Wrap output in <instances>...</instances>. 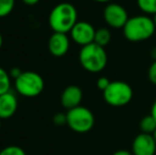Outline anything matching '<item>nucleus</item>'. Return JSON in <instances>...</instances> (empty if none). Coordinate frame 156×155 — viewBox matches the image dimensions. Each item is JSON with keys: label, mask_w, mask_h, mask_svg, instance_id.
<instances>
[{"label": "nucleus", "mask_w": 156, "mask_h": 155, "mask_svg": "<svg viewBox=\"0 0 156 155\" xmlns=\"http://www.w3.org/2000/svg\"><path fill=\"white\" fill-rule=\"evenodd\" d=\"M96 31L91 23L87 21H78L70 31V35L74 43L84 47L94 43Z\"/></svg>", "instance_id": "obj_8"}, {"label": "nucleus", "mask_w": 156, "mask_h": 155, "mask_svg": "<svg viewBox=\"0 0 156 155\" xmlns=\"http://www.w3.org/2000/svg\"><path fill=\"white\" fill-rule=\"evenodd\" d=\"M15 6V0H0V18L6 17L12 13Z\"/></svg>", "instance_id": "obj_17"}, {"label": "nucleus", "mask_w": 156, "mask_h": 155, "mask_svg": "<svg viewBox=\"0 0 156 155\" xmlns=\"http://www.w3.org/2000/svg\"><path fill=\"white\" fill-rule=\"evenodd\" d=\"M53 122H54V124H56V125H58V126L67 124V115L63 114V113H58V114L54 115Z\"/></svg>", "instance_id": "obj_19"}, {"label": "nucleus", "mask_w": 156, "mask_h": 155, "mask_svg": "<svg viewBox=\"0 0 156 155\" xmlns=\"http://www.w3.org/2000/svg\"><path fill=\"white\" fill-rule=\"evenodd\" d=\"M67 125L76 133H87L94 128V116L89 108L76 106L67 112Z\"/></svg>", "instance_id": "obj_6"}, {"label": "nucleus", "mask_w": 156, "mask_h": 155, "mask_svg": "<svg viewBox=\"0 0 156 155\" xmlns=\"http://www.w3.org/2000/svg\"><path fill=\"white\" fill-rule=\"evenodd\" d=\"M153 23H154V26H155V28H156V14L153 15Z\"/></svg>", "instance_id": "obj_29"}, {"label": "nucleus", "mask_w": 156, "mask_h": 155, "mask_svg": "<svg viewBox=\"0 0 156 155\" xmlns=\"http://www.w3.org/2000/svg\"><path fill=\"white\" fill-rule=\"evenodd\" d=\"M151 115H152V116L154 117V119L156 120V100L154 101V103H153L152 107H151Z\"/></svg>", "instance_id": "obj_25"}, {"label": "nucleus", "mask_w": 156, "mask_h": 155, "mask_svg": "<svg viewBox=\"0 0 156 155\" xmlns=\"http://www.w3.org/2000/svg\"><path fill=\"white\" fill-rule=\"evenodd\" d=\"M23 2L27 5H35L36 3H38L39 0H23Z\"/></svg>", "instance_id": "obj_24"}, {"label": "nucleus", "mask_w": 156, "mask_h": 155, "mask_svg": "<svg viewBox=\"0 0 156 155\" xmlns=\"http://www.w3.org/2000/svg\"><path fill=\"white\" fill-rule=\"evenodd\" d=\"M0 155H26V152L18 146H9L0 151Z\"/></svg>", "instance_id": "obj_18"}, {"label": "nucleus", "mask_w": 156, "mask_h": 155, "mask_svg": "<svg viewBox=\"0 0 156 155\" xmlns=\"http://www.w3.org/2000/svg\"><path fill=\"white\" fill-rule=\"evenodd\" d=\"M79 61L85 70L97 73L106 67L107 53L103 47L96 43H91L82 47L79 53Z\"/></svg>", "instance_id": "obj_3"}, {"label": "nucleus", "mask_w": 156, "mask_h": 155, "mask_svg": "<svg viewBox=\"0 0 156 155\" xmlns=\"http://www.w3.org/2000/svg\"><path fill=\"white\" fill-rule=\"evenodd\" d=\"M109 84H111V81H109L107 78H105V77L99 78L98 81H97V86H98V88L101 89L102 91H104L105 89L109 86Z\"/></svg>", "instance_id": "obj_21"}, {"label": "nucleus", "mask_w": 156, "mask_h": 155, "mask_svg": "<svg viewBox=\"0 0 156 155\" xmlns=\"http://www.w3.org/2000/svg\"><path fill=\"white\" fill-rule=\"evenodd\" d=\"M153 138H154V140H155V143H156V130H155V132L154 133H153Z\"/></svg>", "instance_id": "obj_30"}, {"label": "nucleus", "mask_w": 156, "mask_h": 155, "mask_svg": "<svg viewBox=\"0 0 156 155\" xmlns=\"http://www.w3.org/2000/svg\"><path fill=\"white\" fill-rule=\"evenodd\" d=\"M133 155H155L156 143L153 135L140 133L134 138L132 143Z\"/></svg>", "instance_id": "obj_9"}, {"label": "nucleus", "mask_w": 156, "mask_h": 155, "mask_svg": "<svg viewBox=\"0 0 156 155\" xmlns=\"http://www.w3.org/2000/svg\"><path fill=\"white\" fill-rule=\"evenodd\" d=\"M148 77H149V80L152 84L156 85V61L151 64L150 68H149V71H148Z\"/></svg>", "instance_id": "obj_20"}, {"label": "nucleus", "mask_w": 156, "mask_h": 155, "mask_svg": "<svg viewBox=\"0 0 156 155\" xmlns=\"http://www.w3.org/2000/svg\"><path fill=\"white\" fill-rule=\"evenodd\" d=\"M45 82L41 75L34 71H23L15 80V89L20 96L33 98L39 96L44 90Z\"/></svg>", "instance_id": "obj_4"}, {"label": "nucleus", "mask_w": 156, "mask_h": 155, "mask_svg": "<svg viewBox=\"0 0 156 155\" xmlns=\"http://www.w3.org/2000/svg\"><path fill=\"white\" fill-rule=\"evenodd\" d=\"M0 129H1V119H0Z\"/></svg>", "instance_id": "obj_31"}, {"label": "nucleus", "mask_w": 156, "mask_h": 155, "mask_svg": "<svg viewBox=\"0 0 156 155\" xmlns=\"http://www.w3.org/2000/svg\"><path fill=\"white\" fill-rule=\"evenodd\" d=\"M21 73H23V71H21L20 68H18V67H14V68L11 69V71H10V77L13 78L14 80H16V79L21 75Z\"/></svg>", "instance_id": "obj_22"}, {"label": "nucleus", "mask_w": 156, "mask_h": 155, "mask_svg": "<svg viewBox=\"0 0 156 155\" xmlns=\"http://www.w3.org/2000/svg\"><path fill=\"white\" fill-rule=\"evenodd\" d=\"M48 20L53 32L67 34L78 23V11L73 4L62 2L52 9Z\"/></svg>", "instance_id": "obj_1"}, {"label": "nucleus", "mask_w": 156, "mask_h": 155, "mask_svg": "<svg viewBox=\"0 0 156 155\" xmlns=\"http://www.w3.org/2000/svg\"><path fill=\"white\" fill-rule=\"evenodd\" d=\"M94 2H99V3H106V2H109L112 0H93Z\"/></svg>", "instance_id": "obj_27"}, {"label": "nucleus", "mask_w": 156, "mask_h": 155, "mask_svg": "<svg viewBox=\"0 0 156 155\" xmlns=\"http://www.w3.org/2000/svg\"><path fill=\"white\" fill-rule=\"evenodd\" d=\"M155 30L156 28L152 18L144 15H138L129 17L123 27V34L127 41L138 43L152 37Z\"/></svg>", "instance_id": "obj_2"}, {"label": "nucleus", "mask_w": 156, "mask_h": 155, "mask_svg": "<svg viewBox=\"0 0 156 155\" xmlns=\"http://www.w3.org/2000/svg\"><path fill=\"white\" fill-rule=\"evenodd\" d=\"M151 56H152L153 60L156 61V47H154L152 50H151Z\"/></svg>", "instance_id": "obj_26"}, {"label": "nucleus", "mask_w": 156, "mask_h": 155, "mask_svg": "<svg viewBox=\"0 0 156 155\" xmlns=\"http://www.w3.org/2000/svg\"><path fill=\"white\" fill-rule=\"evenodd\" d=\"M83 99L82 89L76 85H70L64 89L62 97H61V102L62 105L68 111L74 108L76 106H80V103Z\"/></svg>", "instance_id": "obj_11"}, {"label": "nucleus", "mask_w": 156, "mask_h": 155, "mask_svg": "<svg viewBox=\"0 0 156 155\" xmlns=\"http://www.w3.org/2000/svg\"><path fill=\"white\" fill-rule=\"evenodd\" d=\"M103 98L106 103L112 106H124L132 101L133 89L123 81H114L103 91Z\"/></svg>", "instance_id": "obj_5"}, {"label": "nucleus", "mask_w": 156, "mask_h": 155, "mask_svg": "<svg viewBox=\"0 0 156 155\" xmlns=\"http://www.w3.org/2000/svg\"><path fill=\"white\" fill-rule=\"evenodd\" d=\"M112 155H133V153L127 150H119V151H116L115 153H113Z\"/></svg>", "instance_id": "obj_23"}, {"label": "nucleus", "mask_w": 156, "mask_h": 155, "mask_svg": "<svg viewBox=\"0 0 156 155\" xmlns=\"http://www.w3.org/2000/svg\"><path fill=\"white\" fill-rule=\"evenodd\" d=\"M138 8L149 15L156 14V0H137Z\"/></svg>", "instance_id": "obj_16"}, {"label": "nucleus", "mask_w": 156, "mask_h": 155, "mask_svg": "<svg viewBox=\"0 0 156 155\" xmlns=\"http://www.w3.org/2000/svg\"><path fill=\"white\" fill-rule=\"evenodd\" d=\"M18 101L12 91L0 96V119H9L16 113Z\"/></svg>", "instance_id": "obj_12"}, {"label": "nucleus", "mask_w": 156, "mask_h": 155, "mask_svg": "<svg viewBox=\"0 0 156 155\" xmlns=\"http://www.w3.org/2000/svg\"><path fill=\"white\" fill-rule=\"evenodd\" d=\"M140 130L141 133H146V134H151L155 132L156 130V120L152 115H148L144 116L140 121Z\"/></svg>", "instance_id": "obj_14"}, {"label": "nucleus", "mask_w": 156, "mask_h": 155, "mask_svg": "<svg viewBox=\"0 0 156 155\" xmlns=\"http://www.w3.org/2000/svg\"><path fill=\"white\" fill-rule=\"evenodd\" d=\"M111 39H112L111 31L108 29H106V28H101V29H98L96 31L94 43H96L97 45L104 48L106 45H108Z\"/></svg>", "instance_id": "obj_13"}, {"label": "nucleus", "mask_w": 156, "mask_h": 155, "mask_svg": "<svg viewBox=\"0 0 156 155\" xmlns=\"http://www.w3.org/2000/svg\"><path fill=\"white\" fill-rule=\"evenodd\" d=\"M2 44H3V37H2V34H1V32H0V49H1V47H2Z\"/></svg>", "instance_id": "obj_28"}, {"label": "nucleus", "mask_w": 156, "mask_h": 155, "mask_svg": "<svg viewBox=\"0 0 156 155\" xmlns=\"http://www.w3.org/2000/svg\"><path fill=\"white\" fill-rule=\"evenodd\" d=\"M11 88V77L2 67H0V96L10 91Z\"/></svg>", "instance_id": "obj_15"}, {"label": "nucleus", "mask_w": 156, "mask_h": 155, "mask_svg": "<svg viewBox=\"0 0 156 155\" xmlns=\"http://www.w3.org/2000/svg\"><path fill=\"white\" fill-rule=\"evenodd\" d=\"M103 18L111 28L123 29L129 17L124 6H122L121 4L108 3L103 11Z\"/></svg>", "instance_id": "obj_7"}, {"label": "nucleus", "mask_w": 156, "mask_h": 155, "mask_svg": "<svg viewBox=\"0 0 156 155\" xmlns=\"http://www.w3.org/2000/svg\"><path fill=\"white\" fill-rule=\"evenodd\" d=\"M70 41L67 34L54 32L48 41V49L53 56L60 58L65 55L69 50Z\"/></svg>", "instance_id": "obj_10"}]
</instances>
